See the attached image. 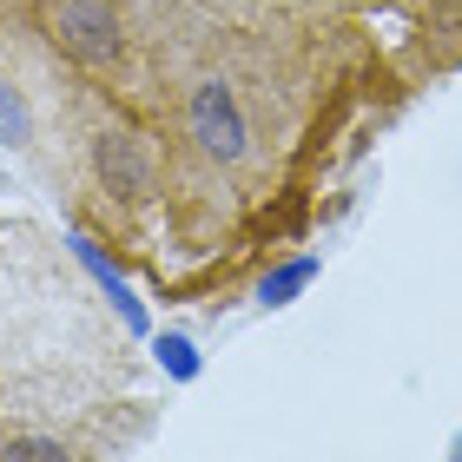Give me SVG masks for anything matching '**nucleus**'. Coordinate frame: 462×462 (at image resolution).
Returning <instances> with one entry per match:
<instances>
[{"label":"nucleus","mask_w":462,"mask_h":462,"mask_svg":"<svg viewBox=\"0 0 462 462\" xmlns=\"http://www.w3.org/2000/svg\"><path fill=\"white\" fill-rule=\"evenodd\" d=\"M192 133H199L205 152H218V159H238V152H245V119H238L231 87L205 79V87L192 93Z\"/></svg>","instance_id":"f257e3e1"},{"label":"nucleus","mask_w":462,"mask_h":462,"mask_svg":"<svg viewBox=\"0 0 462 462\" xmlns=\"http://www.w3.org/2000/svg\"><path fill=\"white\" fill-rule=\"evenodd\" d=\"M99 172H106L113 185H139L145 165H139V152H133L125 139H106V145H99Z\"/></svg>","instance_id":"7ed1b4c3"},{"label":"nucleus","mask_w":462,"mask_h":462,"mask_svg":"<svg viewBox=\"0 0 462 462\" xmlns=\"http://www.w3.org/2000/svg\"><path fill=\"white\" fill-rule=\"evenodd\" d=\"M0 133H27V113H20L14 93H0Z\"/></svg>","instance_id":"39448f33"},{"label":"nucleus","mask_w":462,"mask_h":462,"mask_svg":"<svg viewBox=\"0 0 462 462\" xmlns=\"http://www.w3.org/2000/svg\"><path fill=\"white\" fill-rule=\"evenodd\" d=\"M60 27H67V40H73V47L87 53V60H106V53L119 47V40H113V14H106V7H93V0L67 7V14H60Z\"/></svg>","instance_id":"f03ea898"},{"label":"nucleus","mask_w":462,"mask_h":462,"mask_svg":"<svg viewBox=\"0 0 462 462\" xmlns=\"http://www.w3.org/2000/svg\"><path fill=\"white\" fill-rule=\"evenodd\" d=\"M0 462H73L60 443H47V436H20V443L0 449Z\"/></svg>","instance_id":"20e7f679"}]
</instances>
